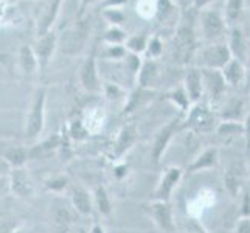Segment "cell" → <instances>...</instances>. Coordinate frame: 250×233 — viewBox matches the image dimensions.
Returning <instances> with one entry per match:
<instances>
[{"label": "cell", "instance_id": "cell-28", "mask_svg": "<svg viewBox=\"0 0 250 233\" xmlns=\"http://www.w3.org/2000/svg\"><path fill=\"white\" fill-rule=\"evenodd\" d=\"M165 98L169 103H172V106H176L179 109V114L180 115H187L188 112H189V109L193 107V103H191V100H189L187 90L184 89V85H182V87H177V89L169 90L165 95Z\"/></svg>", "mask_w": 250, "mask_h": 233}, {"label": "cell", "instance_id": "cell-49", "mask_svg": "<svg viewBox=\"0 0 250 233\" xmlns=\"http://www.w3.org/2000/svg\"><path fill=\"white\" fill-rule=\"evenodd\" d=\"M10 233H33V230L28 229L27 226H17V227H14Z\"/></svg>", "mask_w": 250, "mask_h": 233}, {"label": "cell", "instance_id": "cell-40", "mask_svg": "<svg viewBox=\"0 0 250 233\" xmlns=\"http://www.w3.org/2000/svg\"><path fill=\"white\" fill-rule=\"evenodd\" d=\"M250 216V191L244 190L243 196H241V216L239 218H247Z\"/></svg>", "mask_w": 250, "mask_h": 233}, {"label": "cell", "instance_id": "cell-25", "mask_svg": "<svg viewBox=\"0 0 250 233\" xmlns=\"http://www.w3.org/2000/svg\"><path fill=\"white\" fill-rule=\"evenodd\" d=\"M72 212H75L72 209L70 202L67 204H62L61 201H55L51 204V216H53V221H55V226L59 227L61 230H67L68 226L72 224Z\"/></svg>", "mask_w": 250, "mask_h": 233}, {"label": "cell", "instance_id": "cell-38", "mask_svg": "<svg viewBox=\"0 0 250 233\" xmlns=\"http://www.w3.org/2000/svg\"><path fill=\"white\" fill-rule=\"evenodd\" d=\"M146 53H148V59H157L163 53V44L159 38H151L148 42V48H146Z\"/></svg>", "mask_w": 250, "mask_h": 233}, {"label": "cell", "instance_id": "cell-51", "mask_svg": "<svg viewBox=\"0 0 250 233\" xmlns=\"http://www.w3.org/2000/svg\"><path fill=\"white\" fill-rule=\"evenodd\" d=\"M90 2H93V0H83V5H81V13L84 11V8L87 6V5H89Z\"/></svg>", "mask_w": 250, "mask_h": 233}, {"label": "cell", "instance_id": "cell-44", "mask_svg": "<svg viewBox=\"0 0 250 233\" xmlns=\"http://www.w3.org/2000/svg\"><path fill=\"white\" fill-rule=\"evenodd\" d=\"M127 174V167L126 163H117L115 168H114V176L117 180H122L123 177H126Z\"/></svg>", "mask_w": 250, "mask_h": 233}, {"label": "cell", "instance_id": "cell-1", "mask_svg": "<svg viewBox=\"0 0 250 233\" xmlns=\"http://www.w3.org/2000/svg\"><path fill=\"white\" fill-rule=\"evenodd\" d=\"M45 101H47V89L39 87L34 92L31 101V107L28 117L25 120V139L28 142L38 140L45 127Z\"/></svg>", "mask_w": 250, "mask_h": 233}, {"label": "cell", "instance_id": "cell-12", "mask_svg": "<svg viewBox=\"0 0 250 233\" xmlns=\"http://www.w3.org/2000/svg\"><path fill=\"white\" fill-rule=\"evenodd\" d=\"M90 28V22H80L73 30L68 31L62 39V53L65 55H78L85 45L87 34Z\"/></svg>", "mask_w": 250, "mask_h": 233}, {"label": "cell", "instance_id": "cell-27", "mask_svg": "<svg viewBox=\"0 0 250 233\" xmlns=\"http://www.w3.org/2000/svg\"><path fill=\"white\" fill-rule=\"evenodd\" d=\"M229 48L231 51V56L238 61L244 63L247 59V44L244 39V34L239 28L233 27L231 28V34H230V41H229Z\"/></svg>", "mask_w": 250, "mask_h": 233}, {"label": "cell", "instance_id": "cell-2", "mask_svg": "<svg viewBox=\"0 0 250 233\" xmlns=\"http://www.w3.org/2000/svg\"><path fill=\"white\" fill-rule=\"evenodd\" d=\"M218 115L205 103H196L185 115L184 129H188L194 134H210L218 127Z\"/></svg>", "mask_w": 250, "mask_h": 233}, {"label": "cell", "instance_id": "cell-48", "mask_svg": "<svg viewBox=\"0 0 250 233\" xmlns=\"http://www.w3.org/2000/svg\"><path fill=\"white\" fill-rule=\"evenodd\" d=\"M90 233H107V232H106V229L103 227L100 222H93L92 229H90Z\"/></svg>", "mask_w": 250, "mask_h": 233}, {"label": "cell", "instance_id": "cell-19", "mask_svg": "<svg viewBox=\"0 0 250 233\" xmlns=\"http://www.w3.org/2000/svg\"><path fill=\"white\" fill-rule=\"evenodd\" d=\"M62 143H64V135L62 134L50 135L48 139L42 140L41 143L30 146V160L31 159H38V157H45V155L56 152L58 149L62 148Z\"/></svg>", "mask_w": 250, "mask_h": 233}, {"label": "cell", "instance_id": "cell-4", "mask_svg": "<svg viewBox=\"0 0 250 233\" xmlns=\"http://www.w3.org/2000/svg\"><path fill=\"white\" fill-rule=\"evenodd\" d=\"M233 56L229 48V44H222V42H214L204 47L199 55H197V65L199 68H205V70H222Z\"/></svg>", "mask_w": 250, "mask_h": 233}, {"label": "cell", "instance_id": "cell-15", "mask_svg": "<svg viewBox=\"0 0 250 233\" xmlns=\"http://www.w3.org/2000/svg\"><path fill=\"white\" fill-rule=\"evenodd\" d=\"M201 27H202V34L210 41H214L221 38L224 31H226L227 23L222 19L218 11L213 10H205L201 13Z\"/></svg>", "mask_w": 250, "mask_h": 233}, {"label": "cell", "instance_id": "cell-10", "mask_svg": "<svg viewBox=\"0 0 250 233\" xmlns=\"http://www.w3.org/2000/svg\"><path fill=\"white\" fill-rule=\"evenodd\" d=\"M202 70V78H204V95L208 97V101L213 105H218L222 101L224 95L227 90V83L224 80V75L221 70Z\"/></svg>", "mask_w": 250, "mask_h": 233}, {"label": "cell", "instance_id": "cell-43", "mask_svg": "<svg viewBox=\"0 0 250 233\" xmlns=\"http://www.w3.org/2000/svg\"><path fill=\"white\" fill-rule=\"evenodd\" d=\"M233 233H250V216L239 218L236 221V226H235Z\"/></svg>", "mask_w": 250, "mask_h": 233}, {"label": "cell", "instance_id": "cell-42", "mask_svg": "<svg viewBox=\"0 0 250 233\" xmlns=\"http://www.w3.org/2000/svg\"><path fill=\"white\" fill-rule=\"evenodd\" d=\"M11 193V184H10V176L0 174V199H3L5 196Z\"/></svg>", "mask_w": 250, "mask_h": 233}, {"label": "cell", "instance_id": "cell-26", "mask_svg": "<svg viewBox=\"0 0 250 233\" xmlns=\"http://www.w3.org/2000/svg\"><path fill=\"white\" fill-rule=\"evenodd\" d=\"M93 204H95V209L98 210L101 216L109 218L112 212H114V204H112L110 194L107 191V188L101 184L97 185L93 190Z\"/></svg>", "mask_w": 250, "mask_h": 233}, {"label": "cell", "instance_id": "cell-21", "mask_svg": "<svg viewBox=\"0 0 250 233\" xmlns=\"http://www.w3.org/2000/svg\"><path fill=\"white\" fill-rule=\"evenodd\" d=\"M157 78H159V64L156 59H146V61H143L140 72L137 75L139 87L152 89L154 84L157 81Z\"/></svg>", "mask_w": 250, "mask_h": 233}, {"label": "cell", "instance_id": "cell-8", "mask_svg": "<svg viewBox=\"0 0 250 233\" xmlns=\"http://www.w3.org/2000/svg\"><path fill=\"white\" fill-rule=\"evenodd\" d=\"M196 53V39L191 28L182 27L179 28L174 45H172V58L179 64H188L189 59H193Z\"/></svg>", "mask_w": 250, "mask_h": 233}, {"label": "cell", "instance_id": "cell-13", "mask_svg": "<svg viewBox=\"0 0 250 233\" xmlns=\"http://www.w3.org/2000/svg\"><path fill=\"white\" fill-rule=\"evenodd\" d=\"M68 201H70V205L76 214H80V216H84V218L92 216L93 209H95L93 193H90L87 188H84L81 185L72 187Z\"/></svg>", "mask_w": 250, "mask_h": 233}, {"label": "cell", "instance_id": "cell-46", "mask_svg": "<svg viewBox=\"0 0 250 233\" xmlns=\"http://www.w3.org/2000/svg\"><path fill=\"white\" fill-rule=\"evenodd\" d=\"M189 233H208V232H207L199 222L193 221L191 224H189Z\"/></svg>", "mask_w": 250, "mask_h": 233}, {"label": "cell", "instance_id": "cell-11", "mask_svg": "<svg viewBox=\"0 0 250 233\" xmlns=\"http://www.w3.org/2000/svg\"><path fill=\"white\" fill-rule=\"evenodd\" d=\"M139 140V131H137V126L134 123L125 125L122 129L118 131L114 146H112V159L120 160L123 159L125 155L134 148V145Z\"/></svg>", "mask_w": 250, "mask_h": 233}, {"label": "cell", "instance_id": "cell-29", "mask_svg": "<svg viewBox=\"0 0 250 233\" xmlns=\"http://www.w3.org/2000/svg\"><path fill=\"white\" fill-rule=\"evenodd\" d=\"M216 134L219 139L233 140L236 137H244V125L243 122H219L216 127Z\"/></svg>", "mask_w": 250, "mask_h": 233}, {"label": "cell", "instance_id": "cell-18", "mask_svg": "<svg viewBox=\"0 0 250 233\" xmlns=\"http://www.w3.org/2000/svg\"><path fill=\"white\" fill-rule=\"evenodd\" d=\"M56 34L55 33H45L42 34L38 41V45L34 53L38 56V63H39V70H45L47 65L50 64V59L55 53V48H56Z\"/></svg>", "mask_w": 250, "mask_h": 233}, {"label": "cell", "instance_id": "cell-36", "mask_svg": "<svg viewBox=\"0 0 250 233\" xmlns=\"http://www.w3.org/2000/svg\"><path fill=\"white\" fill-rule=\"evenodd\" d=\"M104 41L107 42L109 45H122L123 42L126 41V34L120 28L114 27V28H110V30L106 31Z\"/></svg>", "mask_w": 250, "mask_h": 233}, {"label": "cell", "instance_id": "cell-23", "mask_svg": "<svg viewBox=\"0 0 250 233\" xmlns=\"http://www.w3.org/2000/svg\"><path fill=\"white\" fill-rule=\"evenodd\" d=\"M222 75H224V80H226L227 85H233V87H236V85L243 84L246 81L247 78V72H246V67L244 64L238 61V59H231V61L222 68Z\"/></svg>", "mask_w": 250, "mask_h": 233}, {"label": "cell", "instance_id": "cell-31", "mask_svg": "<svg viewBox=\"0 0 250 233\" xmlns=\"http://www.w3.org/2000/svg\"><path fill=\"white\" fill-rule=\"evenodd\" d=\"M65 132L68 135V139L75 140V142H83V140L87 139L89 134H90L87 125H85V122L81 118H76L72 123H68Z\"/></svg>", "mask_w": 250, "mask_h": 233}, {"label": "cell", "instance_id": "cell-34", "mask_svg": "<svg viewBox=\"0 0 250 233\" xmlns=\"http://www.w3.org/2000/svg\"><path fill=\"white\" fill-rule=\"evenodd\" d=\"M148 42L149 39L145 36V34H135V36L129 38L126 41V50L129 53H134V55H140L143 51H146L148 48Z\"/></svg>", "mask_w": 250, "mask_h": 233}, {"label": "cell", "instance_id": "cell-6", "mask_svg": "<svg viewBox=\"0 0 250 233\" xmlns=\"http://www.w3.org/2000/svg\"><path fill=\"white\" fill-rule=\"evenodd\" d=\"M145 212L148 216L156 224L157 229H160L165 233H174L176 222H174V213H172V207L169 202L163 201H151L145 205Z\"/></svg>", "mask_w": 250, "mask_h": 233}, {"label": "cell", "instance_id": "cell-3", "mask_svg": "<svg viewBox=\"0 0 250 233\" xmlns=\"http://www.w3.org/2000/svg\"><path fill=\"white\" fill-rule=\"evenodd\" d=\"M184 120H185V115L179 114L177 117L171 118L168 123L163 125L156 132V135H154L149 155H151V159L156 165H159V163L162 162V159L165 157V154L169 148L172 139H174L180 131H184Z\"/></svg>", "mask_w": 250, "mask_h": 233}, {"label": "cell", "instance_id": "cell-32", "mask_svg": "<svg viewBox=\"0 0 250 233\" xmlns=\"http://www.w3.org/2000/svg\"><path fill=\"white\" fill-rule=\"evenodd\" d=\"M243 8H244V0H227L224 21H226L229 27H235L236 25L241 13H243Z\"/></svg>", "mask_w": 250, "mask_h": 233}, {"label": "cell", "instance_id": "cell-45", "mask_svg": "<svg viewBox=\"0 0 250 233\" xmlns=\"http://www.w3.org/2000/svg\"><path fill=\"white\" fill-rule=\"evenodd\" d=\"M243 125H244V137H246V143H247V146H250V112L246 115Z\"/></svg>", "mask_w": 250, "mask_h": 233}, {"label": "cell", "instance_id": "cell-50", "mask_svg": "<svg viewBox=\"0 0 250 233\" xmlns=\"http://www.w3.org/2000/svg\"><path fill=\"white\" fill-rule=\"evenodd\" d=\"M126 2L127 0H106V2L103 3V6H117V5H123Z\"/></svg>", "mask_w": 250, "mask_h": 233}, {"label": "cell", "instance_id": "cell-5", "mask_svg": "<svg viewBox=\"0 0 250 233\" xmlns=\"http://www.w3.org/2000/svg\"><path fill=\"white\" fill-rule=\"evenodd\" d=\"M184 172L185 169L180 167H168L163 171L156 185V190H154L152 201L169 202L172 193H174V190L177 188V185L180 184V180L184 177Z\"/></svg>", "mask_w": 250, "mask_h": 233}, {"label": "cell", "instance_id": "cell-20", "mask_svg": "<svg viewBox=\"0 0 250 233\" xmlns=\"http://www.w3.org/2000/svg\"><path fill=\"white\" fill-rule=\"evenodd\" d=\"M154 97V90L152 89H143V87H137L134 92H131V95L127 97V101L125 105V110L123 114L129 115L134 114L135 110L142 109L143 106L148 105L149 101H152Z\"/></svg>", "mask_w": 250, "mask_h": 233}, {"label": "cell", "instance_id": "cell-30", "mask_svg": "<svg viewBox=\"0 0 250 233\" xmlns=\"http://www.w3.org/2000/svg\"><path fill=\"white\" fill-rule=\"evenodd\" d=\"M19 58H21V65H22V70L27 73V75H31L36 72V68L39 67V63H38V56L34 53V50L28 45H23L21 48V53H19Z\"/></svg>", "mask_w": 250, "mask_h": 233}, {"label": "cell", "instance_id": "cell-47", "mask_svg": "<svg viewBox=\"0 0 250 233\" xmlns=\"http://www.w3.org/2000/svg\"><path fill=\"white\" fill-rule=\"evenodd\" d=\"M213 2V0H193V6L196 8V10H202V8H205L207 5H210Z\"/></svg>", "mask_w": 250, "mask_h": 233}, {"label": "cell", "instance_id": "cell-17", "mask_svg": "<svg viewBox=\"0 0 250 233\" xmlns=\"http://www.w3.org/2000/svg\"><path fill=\"white\" fill-rule=\"evenodd\" d=\"M184 89L187 90L193 105L199 103L204 97V78L199 67H189L184 78Z\"/></svg>", "mask_w": 250, "mask_h": 233}, {"label": "cell", "instance_id": "cell-16", "mask_svg": "<svg viewBox=\"0 0 250 233\" xmlns=\"http://www.w3.org/2000/svg\"><path fill=\"white\" fill-rule=\"evenodd\" d=\"M244 182H246V168L238 162L231 163L227 168L226 174H224V187H226L230 197L236 199L243 193Z\"/></svg>", "mask_w": 250, "mask_h": 233}, {"label": "cell", "instance_id": "cell-14", "mask_svg": "<svg viewBox=\"0 0 250 233\" xmlns=\"http://www.w3.org/2000/svg\"><path fill=\"white\" fill-rule=\"evenodd\" d=\"M219 163V149L216 146H207L202 149L196 157L187 165V172L188 174H196V172L207 171L216 168Z\"/></svg>", "mask_w": 250, "mask_h": 233}, {"label": "cell", "instance_id": "cell-22", "mask_svg": "<svg viewBox=\"0 0 250 233\" xmlns=\"http://www.w3.org/2000/svg\"><path fill=\"white\" fill-rule=\"evenodd\" d=\"M244 109L246 105L241 98H231L224 105L222 110L219 112L221 122H244Z\"/></svg>", "mask_w": 250, "mask_h": 233}, {"label": "cell", "instance_id": "cell-7", "mask_svg": "<svg viewBox=\"0 0 250 233\" xmlns=\"http://www.w3.org/2000/svg\"><path fill=\"white\" fill-rule=\"evenodd\" d=\"M10 184H11V194L19 201L30 202L34 197V194H36V187H34V182L27 167L11 169Z\"/></svg>", "mask_w": 250, "mask_h": 233}, {"label": "cell", "instance_id": "cell-37", "mask_svg": "<svg viewBox=\"0 0 250 233\" xmlns=\"http://www.w3.org/2000/svg\"><path fill=\"white\" fill-rule=\"evenodd\" d=\"M103 92H104L107 100H110V101H117V100H120L125 95V90L120 87L118 84H115V83L103 84Z\"/></svg>", "mask_w": 250, "mask_h": 233}, {"label": "cell", "instance_id": "cell-9", "mask_svg": "<svg viewBox=\"0 0 250 233\" xmlns=\"http://www.w3.org/2000/svg\"><path fill=\"white\" fill-rule=\"evenodd\" d=\"M80 83L81 87L92 95H98L103 92V84L98 75V67H97V58L95 53H92L85 58V61L83 63L80 68Z\"/></svg>", "mask_w": 250, "mask_h": 233}, {"label": "cell", "instance_id": "cell-35", "mask_svg": "<svg viewBox=\"0 0 250 233\" xmlns=\"http://www.w3.org/2000/svg\"><path fill=\"white\" fill-rule=\"evenodd\" d=\"M59 3H61V0H53V5H51L48 8V11L44 17V21H42V25H41V28H39V36H42V34H45L48 33V28H50V25L53 23L55 21V17H56V13H58V8H59Z\"/></svg>", "mask_w": 250, "mask_h": 233}, {"label": "cell", "instance_id": "cell-24", "mask_svg": "<svg viewBox=\"0 0 250 233\" xmlns=\"http://www.w3.org/2000/svg\"><path fill=\"white\" fill-rule=\"evenodd\" d=\"M3 160L10 169L23 168L30 160V148L25 146H11L3 152Z\"/></svg>", "mask_w": 250, "mask_h": 233}, {"label": "cell", "instance_id": "cell-52", "mask_svg": "<svg viewBox=\"0 0 250 233\" xmlns=\"http://www.w3.org/2000/svg\"><path fill=\"white\" fill-rule=\"evenodd\" d=\"M249 110H250V98H249Z\"/></svg>", "mask_w": 250, "mask_h": 233}, {"label": "cell", "instance_id": "cell-41", "mask_svg": "<svg viewBox=\"0 0 250 233\" xmlns=\"http://www.w3.org/2000/svg\"><path fill=\"white\" fill-rule=\"evenodd\" d=\"M104 16H106V19H109L112 23H122L125 21V14L122 11H118V10H114V8L106 10Z\"/></svg>", "mask_w": 250, "mask_h": 233}, {"label": "cell", "instance_id": "cell-39", "mask_svg": "<svg viewBox=\"0 0 250 233\" xmlns=\"http://www.w3.org/2000/svg\"><path fill=\"white\" fill-rule=\"evenodd\" d=\"M126 55H127V51L123 45H110L104 53V56L107 59H115V61H118V59H125Z\"/></svg>", "mask_w": 250, "mask_h": 233}, {"label": "cell", "instance_id": "cell-33", "mask_svg": "<svg viewBox=\"0 0 250 233\" xmlns=\"http://www.w3.org/2000/svg\"><path fill=\"white\" fill-rule=\"evenodd\" d=\"M68 184H70V182H68L67 176L56 174V176H51V177H48L45 180L44 188H45V191H48L51 194H61L68 188Z\"/></svg>", "mask_w": 250, "mask_h": 233}]
</instances>
